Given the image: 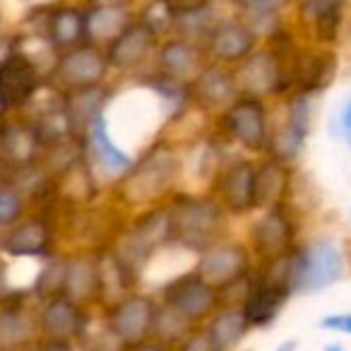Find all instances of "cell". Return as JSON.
I'll return each instance as SVG.
<instances>
[{
	"label": "cell",
	"instance_id": "16",
	"mask_svg": "<svg viewBox=\"0 0 351 351\" xmlns=\"http://www.w3.org/2000/svg\"><path fill=\"white\" fill-rule=\"evenodd\" d=\"M322 327H332V330H344L351 332V315H332L322 320Z\"/></svg>",
	"mask_w": 351,
	"mask_h": 351
},
{
	"label": "cell",
	"instance_id": "12",
	"mask_svg": "<svg viewBox=\"0 0 351 351\" xmlns=\"http://www.w3.org/2000/svg\"><path fill=\"white\" fill-rule=\"evenodd\" d=\"M161 60H164V65L171 70V73L181 75V73H188V70L193 68V63H195V53H193L191 46L183 44V41H173V44H169L164 49Z\"/></svg>",
	"mask_w": 351,
	"mask_h": 351
},
{
	"label": "cell",
	"instance_id": "15",
	"mask_svg": "<svg viewBox=\"0 0 351 351\" xmlns=\"http://www.w3.org/2000/svg\"><path fill=\"white\" fill-rule=\"evenodd\" d=\"M17 210H20V205H17L15 197L0 193V221H10L17 215Z\"/></svg>",
	"mask_w": 351,
	"mask_h": 351
},
{
	"label": "cell",
	"instance_id": "20",
	"mask_svg": "<svg viewBox=\"0 0 351 351\" xmlns=\"http://www.w3.org/2000/svg\"><path fill=\"white\" fill-rule=\"evenodd\" d=\"M0 111H3V101H0Z\"/></svg>",
	"mask_w": 351,
	"mask_h": 351
},
{
	"label": "cell",
	"instance_id": "1",
	"mask_svg": "<svg viewBox=\"0 0 351 351\" xmlns=\"http://www.w3.org/2000/svg\"><path fill=\"white\" fill-rule=\"evenodd\" d=\"M39 75L32 60L22 53L8 56L0 63V101L3 106H17L34 94Z\"/></svg>",
	"mask_w": 351,
	"mask_h": 351
},
{
	"label": "cell",
	"instance_id": "11",
	"mask_svg": "<svg viewBox=\"0 0 351 351\" xmlns=\"http://www.w3.org/2000/svg\"><path fill=\"white\" fill-rule=\"evenodd\" d=\"M94 142H97L99 159H101L104 164L111 166V169H125L128 156L123 154V152H118V147H113V142L108 140L104 121H97V128H94Z\"/></svg>",
	"mask_w": 351,
	"mask_h": 351
},
{
	"label": "cell",
	"instance_id": "6",
	"mask_svg": "<svg viewBox=\"0 0 351 351\" xmlns=\"http://www.w3.org/2000/svg\"><path fill=\"white\" fill-rule=\"evenodd\" d=\"M128 27V12L118 5H101L84 17V32L94 39L116 41Z\"/></svg>",
	"mask_w": 351,
	"mask_h": 351
},
{
	"label": "cell",
	"instance_id": "7",
	"mask_svg": "<svg viewBox=\"0 0 351 351\" xmlns=\"http://www.w3.org/2000/svg\"><path fill=\"white\" fill-rule=\"evenodd\" d=\"M282 298H284V291L277 284H258L255 291L250 293L248 303H245V317H248V322H253V325H265V322L277 313Z\"/></svg>",
	"mask_w": 351,
	"mask_h": 351
},
{
	"label": "cell",
	"instance_id": "13",
	"mask_svg": "<svg viewBox=\"0 0 351 351\" xmlns=\"http://www.w3.org/2000/svg\"><path fill=\"white\" fill-rule=\"evenodd\" d=\"M236 5H241L243 10L253 12V15L260 17H272L287 5L289 0H234Z\"/></svg>",
	"mask_w": 351,
	"mask_h": 351
},
{
	"label": "cell",
	"instance_id": "21",
	"mask_svg": "<svg viewBox=\"0 0 351 351\" xmlns=\"http://www.w3.org/2000/svg\"><path fill=\"white\" fill-rule=\"evenodd\" d=\"M142 351H154V349H142Z\"/></svg>",
	"mask_w": 351,
	"mask_h": 351
},
{
	"label": "cell",
	"instance_id": "5",
	"mask_svg": "<svg viewBox=\"0 0 351 351\" xmlns=\"http://www.w3.org/2000/svg\"><path fill=\"white\" fill-rule=\"evenodd\" d=\"M152 36H154V29L149 25H130L116 41H113L111 49V58L116 65H128L142 60V56L149 51L152 46Z\"/></svg>",
	"mask_w": 351,
	"mask_h": 351
},
{
	"label": "cell",
	"instance_id": "8",
	"mask_svg": "<svg viewBox=\"0 0 351 351\" xmlns=\"http://www.w3.org/2000/svg\"><path fill=\"white\" fill-rule=\"evenodd\" d=\"M229 121H231V130L241 140H245L248 145L260 142L265 125H263V111H260V106L255 101H241L239 106H234L229 113Z\"/></svg>",
	"mask_w": 351,
	"mask_h": 351
},
{
	"label": "cell",
	"instance_id": "18",
	"mask_svg": "<svg viewBox=\"0 0 351 351\" xmlns=\"http://www.w3.org/2000/svg\"><path fill=\"white\" fill-rule=\"evenodd\" d=\"M277 351H291V344H284V346H279Z\"/></svg>",
	"mask_w": 351,
	"mask_h": 351
},
{
	"label": "cell",
	"instance_id": "9",
	"mask_svg": "<svg viewBox=\"0 0 351 351\" xmlns=\"http://www.w3.org/2000/svg\"><path fill=\"white\" fill-rule=\"evenodd\" d=\"M84 32V17L73 8H63L51 20V36L58 46H73Z\"/></svg>",
	"mask_w": 351,
	"mask_h": 351
},
{
	"label": "cell",
	"instance_id": "2",
	"mask_svg": "<svg viewBox=\"0 0 351 351\" xmlns=\"http://www.w3.org/2000/svg\"><path fill=\"white\" fill-rule=\"evenodd\" d=\"M341 272V260L337 253L335 243L330 241H317L311 250H308V258L303 260V274H301V289H317L327 287L335 279H339Z\"/></svg>",
	"mask_w": 351,
	"mask_h": 351
},
{
	"label": "cell",
	"instance_id": "14",
	"mask_svg": "<svg viewBox=\"0 0 351 351\" xmlns=\"http://www.w3.org/2000/svg\"><path fill=\"white\" fill-rule=\"evenodd\" d=\"M207 3L210 0H164L171 15H193V12H200Z\"/></svg>",
	"mask_w": 351,
	"mask_h": 351
},
{
	"label": "cell",
	"instance_id": "19",
	"mask_svg": "<svg viewBox=\"0 0 351 351\" xmlns=\"http://www.w3.org/2000/svg\"><path fill=\"white\" fill-rule=\"evenodd\" d=\"M327 351H341V349H339V346H330Z\"/></svg>",
	"mask_w": 351,
	"mask_h": 351
},
{
	"label": "cell",
	"instance_id": "3",
	"mask_svg": "<svg viewBox=\"0 0 351 351\" xmlns=\"http://www.w3.org/2000/svg\"><path fill=\"white\" fill-rule=\"evenodd\" d=\"M104 63L101 53L94 49H77L73 53H68L58 65V75L70 84H77V87H87L94 84L104 75Z\"/></svg>",
	"mask_w": 351,
	"mask_h": 351
},
{
	"label": "cell",
	"instance_id": "4",
	"mask_svg": "<svg viewBox=\"0 0 351 351\" xmlns=\"http://www.w3.org/2000/svg\"><path fill=\"white\" fill-rule=\"evenodd\" d=\"M253 49V32L245 29L243 25L226 22L212 32V51L221 60H239L250 53Z\"/></svg>",
	"mask_w": 351,
	"mask_h": 351
},
{
	"label": "cell",
	"instance_id": "10",
	"mask_svg": "<svg viewBox=\"0 0 351 351\" xmlns=\"http://www.w3.org/2000/svg\"><path fill=\"white\" fill-rule=\"evenodd\" d=\"M339 10L341 0H303L301 12L306 20H311L317 29H322V34H327V29H335V25L339 22Z\"/></svg>",
	"mask_w": 351,
	"mask_h": 351
},
{
	"label": "cell",
	"instance_id": "17",
	"mask_svg": "<svg viewBox=\"0 0 351 351\" xmlns=\"http://www.w3.org/2000/svg\"><path fill=\"white\" fill-rule=\"evenodd\" d=\"M339 123H341V130H344V135L349 137V142H351V99L344 104V108H341Z\"/></svg>",
	"mask_w": 351,
	"mask_h": 351
}]
</instances>
